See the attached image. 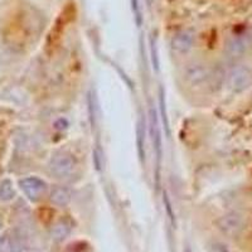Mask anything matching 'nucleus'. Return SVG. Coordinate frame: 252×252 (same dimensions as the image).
<instances>
[{
    "instance_id": "9d476101",
    "label": "nucleus",
    "mask_w": 252,
    "mask_h": 252,
    "mask_svg": "<svg viewBox=\"0 0 252 252\" xmlns=\"http://www.w3.org/2000/svg\"><path fill=\"white\" fill-rule=\"evenodd\" d=\"M150 129H152V138L154 143L155 149H157L158 157H160L161 152V136L160 129H159V121H158V115L154 109L150 110Z\"/></svg>"
},
{
    "instance_id": "f3484780",
    "label": "nucleus",
    "mask_w": 252,
    "mask_h": 252,
    "mask_svg": "<svg viewBox=\"0 0 252 252\" xmlns=\"http://www.w3.org/2000/svg\"><path fill=\"white\" fill-rule=\"evenodd\" d=\"M186 252H192V251H190V249H187Z\"/></svg>"
},
{
    "instance_id": "9b49d317",
    "label": "nucleus",
    "mask_w": 252,
    "mask_h": 252,
    "mask_svg": "<svg viewBox=\"0 0 252 252\" xmlns=\"http://www.w3.org/2000/svg\"><path fill=\"white\" fill-rule=\"evenodd\" d=\"M15 197L14 184L10 179H3L0 182V201L10 202Z\"/></svg>"
},
{
    "instance_id": "f03ea898",
    "label": "nucleus",
    "mask_w": 252,
    "mask_h": 252,
    "mask_svg": "<svg viewBox=\"0 0 252 252\" xmlns=\"http://www.w3.org/2000/svg\"><path fill=\"white\" fill-rule=\"evenodd\" d=\"M227 86L233 94H241L252 86V68L246 64L233 67L227 73Z\"/></svg>"
},
{
    "instance_id": "423d86ee",
    "label": "nucleus",
    "mask_w": 252,
    "mask_h": 252,
    "mask_svg": "<svg viewBox=\"0 0 252 252\" xmlns=\"http://www.w3.org/2000/svg\"><path fill=\"white\" fill-rule=\"evenodd\" d=\"M20 189L28 199L35 202L43 197L47 190V184L43 179L38 177H27L19 182Z\"/></svg>"
},
{
    "instance_id": "1a4fd4ad",
    "label": "nucleus",
    "mask_w": 252,
    "mask_h": 252,
    "mask_svg": "<svg viewBox=\"0 0 252 252\" xmlns=\"http://www.w3.org/2000/svg\"><path fill=\"white\" fill-rule=\"evenodd\" d=\"M72 199L71 189L64 186H57L51 190L49 194V201L57 207L68 206Z\"/></svg>"
},
{
    "instance_id": "4468645a",
    "label": "nucleus",
    "mask_w": 252,
    "mask_h": 252,
    "mask_svg": "<svg viewBox=\"0 0 252 252\" xmlns=\"http://www.w3.org/2000/svg\"><path fill=\"white\" fill-rule=\"evenodd\" d=\"M164 203H165V208H166V211H168V215H169L170 220H172V223L174 224L175 218H174V215H173V212H172V204H170V202H169V199H168V197H166V194L164 195Z\"/></svg>"
},
{
    "instance_id": "dca6fc26",
    "label": "nucleus",
    "mask_w": 252,
    "mask_h": 252,
    "mask_svg": "<svg viewBox=\"0 0 252 252\" xmlns=\"http://www.w3.org/2000/svg\"><path fill=\"white\" fill-rule=\"evenodd\" d=\"M1 227H3V220H1V217H0V231H1Z\"/></svg>"
},
{
    "instance_id": "a211bd4d",
    "label": "nucleus",
    "mask_w": 252,
    "mask_h": 252,
    "mask_svg": "<svg viewBox=\"0 0 252 252\" xmlns=\"http://www.w3.org/2000/svg\"><path fill=\"white\" fill-rule=\"evenodd\" d=\"M0 1H1V0H0Z\"/></svg>"
},
{
    "instance_id": "ddd939ff",
    "label": "nucleus",
    "mask_w": 252,
    "mask_h": 252,
    "mask_svg": "<svg viewBox=\"0 0 252 252\" xmlns=\"http://www.w3.org/2000/svg\"><path fill=\"white\" fill-rule=\"evenodd\" d=\"M132 3V10L135 13V17H136V23H141V18H140V9H139V0H131Z\"/></svg>"
},
{
    "instance_id": "20e7f679",
    "label": "nucleus",
    "mask_w": 252,
    "mask_h": 252,
    "mask_svg": "<svg viewBox=\"0 0 252 252\" xmlns=\"http://www.w3.org/2000/svg\"><path fill=\"white\" fill-rule=\"evenodd\" d=\"M211 69L202 62H190L184 69V78L193 87H201L208 83Z\"/></svg>"
},
{
    "instance_id": "f257e3e1",
    "label": "nucleus",
    "mask_w": 252,
    "mask_h": 252,
    "mask_svg": "<svg viewBox=\"0 0 252 252\" xmlns=\"http://www.w3.org/2000/svg\"><path fill=\"white\" fill-rule=\"evenodd\" d=\"M216 224L224 236L235 238L244 232L245 227H246V220L242 213L237 212V211H231V212L220 216Z\"/></svg>"
},
{
    "instance_id": "39448f33",
    "label": "nucleus",
    "mask_w": 252,
    "mask_h": 252,
    "mask_svg": "<svg viewBox=\"0 0 252 252\" xmlns=\"http://www.w3.org/2000/svg\"><path fill=\"white\" fill-rule=\"evenodd\" d=\"M252 44L251 34H237L229 38L226 42L224 51L229 58H240L247 53Z\"/></svg>"
},
{
    "instance_id": "6e6552de",
    "label": "nucleus",
    "mask_w": 252,
    "mask_h": 252,
    "mask_svg": "<svg viewBox=\"0 0 252 252\" xmlns=\"http://www.w3.org/2000/svg\"><path fill=\"white\" fill-rule=\"evenodd\" d=\"M73 229V222L69 218H61L57 220L51 229V237L55 242H63Z\"/></svg>"
},
{
    "instance_id": "f8f14e48",
    "label": "nucleus",
    "mask_w": 252,
    "mask_h": 252,
    "mask_svg": "<svg viewBox=\"0 0 252 252\" xmlns=\"http://www.w3.org/2000/svg\"><path fill=\"white\" fill-rule=\"evenodd\" d=\"M138 148H139V157L141 161L145 159V152H144V145H145V132L143 129V123H139L138 125Z\"/></svg>"
},
{
    "instance_id": "2eb2a0df",
    "label": "nucleus",
    "mask_w": 252,
    "mask_h": 252,
    "mask_svg": "<svg viewBox=\"0 0 252 252\" xmlns=\"http://www.w3.org/2000/svg\"><path fill=\"white\" fill-rule=\"evenodd\" d=\"M15 252H34V250L31 249V247H28L26 244V245H23V246H20Z\"/></svg>"
},
{
    "instance_id": "7ed1b4c3",
    "label": "nucleus",
    "mask_w": 252,
    "mask_h": 252,
    "mask_svg": "<svg viewBox=\"0 0 252 252\" xmlns=\"http://www.w3.org/2000/svg\"><path fill=\"white\" fill-rule=\"evenodd\" d=\"M76 168L75 158L68 153H57L51 158L48 170L57 179H66L73 173Z\"/></svg>"
},
{
    "instance_id": "0eeeda50",
    "label": "nucleus",
    "mask_w": 252,
    "mask_h": 252,
    "mask_svg": "<svg viewBox=\"0 0 252 252\" xmlns=\"http://www.w3.org/2000/svg\"><path fill=\"white\" fill-rule=\"evenodd\" d=\"M194 43V33L190 29H182V31L177 32L172 38V46L173 52L178 53V55H184L189 49L193 47Z\"/></svg>"
}]
</instances>
